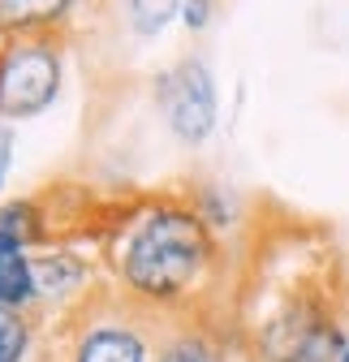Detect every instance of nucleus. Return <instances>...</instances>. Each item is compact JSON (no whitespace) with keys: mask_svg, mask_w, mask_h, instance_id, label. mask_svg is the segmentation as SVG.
Segmentation results:
<instances>
[{"mask_svg":"<svg viewBox=\"0 0 349 362\" xmlns=\"http://www.w3.org/2000/svg\"><path fill=\"white\" fill-rule=\"evenodd\" d=\"M207 263H211V224L186 207H155L121 250V281L134 298L168 306L182 302L199 285Z\"/></svg>","mask_w":349,"mask_h":362,"instance_id":"1","label":"nucleus"},{"mask_svg":"<svg viewBox=\"0 0 349 362\" xmlns=\"http://www.w3.org/2000/svg\"><path fill=\"white\" fill-rule=\"evenodd\" d=\"M61 95V52L43 35H18L0 57V121H30Z\"/></svg>","mask_w":349,"mask_h":362,"instance_id":"2","label":"nucleus"},{"mask_svg":"<svg viewBox=\"0 0 349 362\" xmlns=\"http://www.w3.org/2000/svg\"><path fill=\"white\" fill-rule=\"evenodd\" d=\"M155 108L168 121L186 147H199L211 139L220 121V100H215V74L203 57H182L155 74Z\"/></svg>","mask_w":349,"mask_h":362,"instance_id":"3","label":"nucleus"},{"mask_svg":"<svg viewBox=\"0 0 349 362\" xmlns=\"http://www.w3.org/2000/svg\"><path fill=\"white\" fill-rule=\"evenodd\" d=\"M69 362H147V337L125 320H86L73 337Z\"/></svg>","mask_w":349,"mask_h":362,"instance_id":"4","label":"nucleus"},{"mask_svg":"<svg viewBox=\"0 0 349 362\" xmlns=\"http://www.w3.org/2000/svg\"><path fill=\"white\" fill-rule=\"evenodd\" d=\"M30 272H35V293L43 302H61V298L78 293V285L86 281V259H78L69 250H48V255L30 259Z\"/></svg>","mask_w":349,"mask_h":362,"instance_id":"5","label":"nucleus"},{"mask_svg":"<svg viewBox=\"0 0 349 362\" xmlns=\"http://www.w3.org/2000/svg\"><path fill=\"white\" fill-rule=\"evenodd\" d=\"M35 302H39V293H35V272H30L26 246L13 238H0V306L26 310Z\"/></svg>","mask_w":349,"mask_h":362,"instance_id":"6","label":"nucleus"},{"mask_svg":"<svg viewBox=\"0 0 349 362\" xmlns=\"http://www.w3.org/2000/svg\"><path fill=\"white\" fill-rule=\"evenodd\" d=\"M78 0H0V35H39L57 26Z\"/></svg>","mask_w":349,"mask_h":362,"instance_id":"7","label":"nucleus"},{"mask_svg":"<svg viewBox=\"0 0 349 362\" xmlns=\"http://www.w3.org/2000/svg\"><path fill=\"white\" fill-rule=\"evenodd\" d=\"M345 349H349V328L336 315H328V320L293 349L289 362H345Z\"/></svg>","mask_w":349,"mask_h":362,"instance_id":"8","label":"nucleus"},{"mask_svg":"<svg viewBox=\"0 0 349 362\" xmlns=\"http://www.w3.org/2000/svg\"><path fill=\"white\" fill-rule=\"evenodd\" d=\"M182 5L186 0H125L129 30H134L138 39H155L172 18H182Z\"/></svg>","mask_w":349,"mask_h":362,"instance_id":"9","label":"nucleus"},{"mask_svg":"<svg viewBox=\"0 0 349 362\" xmlns=\"http://www.w3.org/2000/svg\"><path fill=\"white\" fill-rule=\"evenodd\" d=\"M0 238H13V242H22V246L43 242V238H48V229H43L39 207H35L30 199H13V203H5V207H0Z\"/></svg>","mask_w":349,"mask_h":362,"instance_id":"10","label":"nucleus"},{"mask_svg":"<svg viewBox=\"0 0 349 362\" xmlns=\"http://www.w3.org/2000/svg\"><path fill=\"white\" fill-rule=\"evenodd\" d=\"M160 362H229L225 349L203 332H182L160 349Z\"/></svg>","mask_w":349,"mask_h":362,"instance_id":"11","label":"nucleus"},{"mask_svg":"<svg viewBox=\"0 0 349 362\" xmlns=\"http://www.w3.org/2000/svg\"><path fill=\"white\" fill-rule=\"evenodd\" d=\"M30 349V320L26 310L0 306V362H22Z\"/></svg>","mask_w":349,"mask_h":362,"instance_id":"12","label":"nucleus"},{"mask_svg":"<svg viewBox=\"0 0 349 362\" xmlns=\"http://www.w3.org/2000/svg\"><path fill=\"white\" fill-rule=\"evenodd\" d=\"M211 13H215V0H186L182 5V26L190 35H199V30L211 26Z\"/></svg>","mask_w":349,"mask_h":362,"instance_id":"13","label":"nucleus"},{"mask_svg":"<svg viewBox=\"0 0 349 362\" xmlns=\"http://www.w3.org/2000/svg\"><path fill=\"white\" fill-rule=\"evenodd\" d=\"M9 151H13V129L0 125V190H5V177H9Z\"/></svg>","mask_w":349,"mask_h":362,"instance_id":"14","label":"nucleus"},{"mask_svg":"<svg viewBox=\"0 0 349 362\" xmlns=\"http://www.w3.org/2000/svg\"><path fill=\"white\" fill-rule=\"evenodd\" d=\"M345 362H349V349H345Z\"/></svg>","mask_w":349,"mask_h":362,"instance_id":"15","label":"nucleus"},{"mask_svg":"<svg viewBox=\"0 0 349 362\" xmlns=\"http://www.w3.org/2000/svg\"><path fill=\"white\" fill-rule=\"evenodd\" d=\"M0 57H5V48H0Z\"/></svg>","mask_w":349,"mask_h":362,"instance_id":"16","label":"nucleus"}]
</instances>
